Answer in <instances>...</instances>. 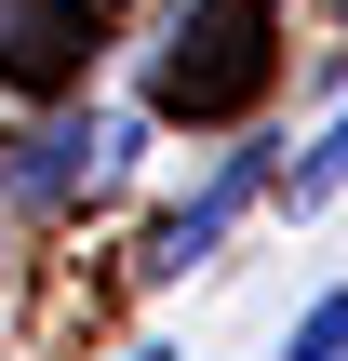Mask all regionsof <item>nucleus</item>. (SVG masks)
<instances>
[{"label": "nucleus", "mask_w": 348, "mask_h": 361, "mask_svg": "<svg viewBox=\"0 0 348 361\" xmlns=\"http://www.w3.org/2000/svg\"><path fill=\"white\" fill-rule=\"evenodd\" d=\"M241 27H255V0H188V27H161V107H188V121L241 107L268 80V40H241Z\"/></svg>", "instance_id": "1"}, {"label": "nucleus", "mask_w": 348, "mask_h": 361, "mask_svg": "<svg viewBox=\"0 0 348 361\" xmlns=\"http://www.w3.org/2000/svg\"><path fill=\"white\" fill-rule=\"evenodd\" d=\"M13 201H80V188H121L134 174V121H40L13 134Z\"/></svg>", "instance_id": "2"}, {"label": "nucleus", "mask_w": 348, "mask_h": 361, "mask_svg": "<svg viewBox=\"0 0 348 361\" xmlns=\"http://www.w3.org/2000/svg\"><path fill=\"white\" fill-rule=\"evenodd\" d=\"M255 188H268V161H255V147H228V161H215V188H201V201H174V214L148 228V281L215 268V255H228V228L255 214Z\"/></svg>", "instance_id": "3"}, {"label": "nucleus", "mask_w": 348, "mask_h": 361, "mask_svg": "<svg viewBox=\"0 0 348 361\" xmlns=\"http://www.w3.org/2000/svg\"><path fill=\"white\" fill-rule=\"evenodd\" d=\"M335 188H348V107H335V121H322V147L295 161V214H322Z\"/></svg>", "instance_id": "4"}, {"label": "nucleus", "mask_w": 348, "mask_h": 361, "mask_svg": "<svg viewBox=\"0 0 348 361\" xmlns=\"http://www.w3.org/2000/svg\"><path fill=\"white\" fill-rule=\"evenodd\" d=\"M282 361H348V281H335V295H308V322L282 335Z\"/></svg>", "instance_id": "5"}, {"label": "nucleus", "mask_w": 348, "mask_h": 361, "mask_svg": "<svg viewBox=\"0 0 348 361\" xmlns=\"http://www.w3.org/2000/svg\"><path fill=\"white\" fill-rule=\"evenodd\" d=\"M121 361H161V348H121Z\"/></svg>", "instance_id": "6"}, {"label": "nucleus", "mask_w": 348, "mask_h": 361, "mask_svg": "<svg viewBox=\"0 0 348 361\" xmlns=\"http://www.w3.org/2000/svg\"><path fill=\"white\" fill-rule=\"evenodd\" d=\"M335 13H348V0H335Z\"/></svg>", "instance_id": "7"}]
</instances>
